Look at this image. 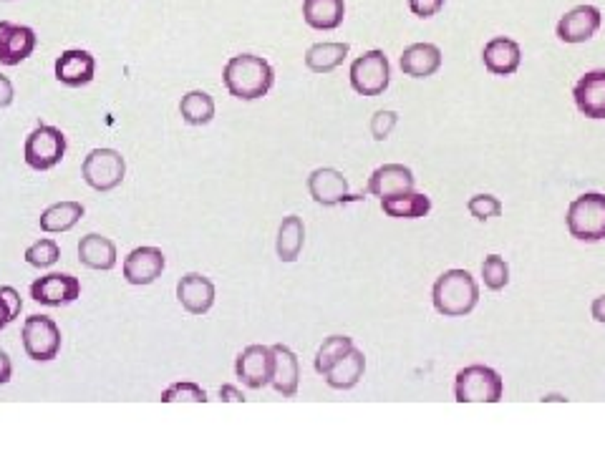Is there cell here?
<instances>
[{
	"label": "cell",
	"instance_id": "1",
	"mask_svg": "<svg viewBox=\"0 0 605 453\" xmlns=\"http://www.w3.org/2000/svg\"><path fill=\"white\" fill-rule=\"evenodd\" d=\"M222 81H225V89L235 99L255 101L268 96V91L273 89L275 71L263 56L240 53V56H232L227 61L225 71H222Z\"/></svg>",
	"mask_w": 605,
	"mask_h": 453
},
{
	"label": "cell",
	"instance_id": "2",
	"mask_svg": "<svg viewBox=\"0 0 605 453\" xmlns=\"http://www.w3.org/2000/svg\"><path fill=\"white\" fill-rule=\"evenodd\" d=\"M434 310L444 318H464L479 302V285L467 270H447L439 275L432 290Z\"/></svg>",
	"mask_w": 605,
	"mask_h": 453
},
{
	"label": "cell",
	"instance_id": "3",
	"mask_svg": "<svg viewBox=\"0 0 605 453\" xmlns=\"http://www.w3.org/2000/svg\"><path fill=\"white\" fill-rule=\"evenodd\" d=\"M505 396V381L490 365H467L457 373L454 398L457 403H500Z\"/></svg>",
	"mask_w": 605,
	"mask_h": 453
},
{
	"label": "cell",
	"instance_id": "4",
	"mask_svg": "<svg viewBox=\"0 0 605 453\" xmlns=\"http://www.w3.org/2000/svg\"><path fill=\"white\" fill-rule=\"evenodd\" d=\"M568 232L580 242L605 240V194L588 192L568 207Z\"/></svg>",
	"mask_w": 605,
	"mask_h": 453
},
{
	"label": "cell",
	"instance_id": "5",
	"mask_svg": "<svg viewBox=\"0 0 605 453\" xmlns=\"http://www.w3.org/2000/svg\"><path fill=\"white\" fill-rule=\"evenodd\" d=\"M66 154V136L56 126H38L28 134L23 144V159L36 172H48L56 167Z\"/></svg>",
	"mask_w": 605,
	"mask_h": 453
},
{
	"label": "cell",
	"instance_id": "6",
	"mask_svg": "<svg viewBox=\"0 0 605 453\" xmlns=\"http://www.w3.org/2000/svg\"><path fill=\"white\" fill-rule=\"evenodd\" d=\"M351 86L361 96H381L391 84V66L384 51L363 53L351 63Z\"/></svg>",
	"mask_w": 605,
	"mask_h": 453
},
{
	"label": "cell",
	"instance_id": "7",
	"mask_svg": "<svg viewBox=\"0 0 605 453\" xmlns=\"http://www.w3.org/2000/svg\"><path fill=\"white\" fill-rule=\"evenodd\" d=\"M81 177L96 192H111L127 177V162L116 149H94L84 159Z\"/></svg>",
	"mask_w": 605,
	"mask_h": 453
},
{
	"label": "cell",
	"instance_id": "8",
	"mask_svg": "<svg viewBox=\"0 0 605 453\" xmlns=\"http://www.w3.org/2000/svg\"><path fill=\"white\" fill-rule=\"evenodd\" d=\"M21 338L28 358L38 360V363L53 360L58 355V350H61V330L46 315H31V318H26Z\"/></svg>",
	"mask_w": 605,
	"mask_h": 453
},
{
	"label": "cell",
	"instance_id": "9",
	"mask_svg": "<svg viewBox=\"0 0 605 453\" xmlns=\"http://www.w3.org/2000/svg\"><path fill=\"white\" fill-rule=\"evenodd\" d=\"M275 370V355L268 345H250L235 360V373L253 391L270 386Z\"/></svg>",
	"mask_w": 605,
	"mask_h": 453
},
{
	"label": "cell",
	"instance_id": "10",
	"mask_svg": "<svg viewBox=\"0 0 605 453\" xmlns=\"http://www.w3.org/2000/svg\"><path fill=\"white\" fill-rule=\"evenodd\" d=\"M81 282L79 277L66 275V272H51L46 277H38L31 285V297L46 308H61L69 302L79 300Z\"/></svg>",
	"mask_w": 605,
	"mask_h": 453
},
{
	"label": "cell",
	"instance_id": "11",
	"mask_svg": "<svg viewBox=\"0 0 605 453\" xmlns=\"http://www.w3.org/2000/svg\"><path fill=\"white\" fill-rule=\"evenodd\" d=\"M600 23H603V13L600 8L595 6H575L573 11L565 13L563 18L558 21V28H555V36L560 38L563 43H585L598 33Z\"/></svg>",
	"mask_w": 605,
	"mask_h": 453
},
{
	"label": "cell",
	"instance_id": "12",
	"mask_svg": "<svg viewBox=\"0 0 605 453\" xmlns=\"http://www.w3.org/2000/svg\"><path fill=\"white\" fill-rule=\"evenodd\" d=\"M38 36L33 28L18 26L11 21H0V63L18 66L36 51Z\"/></svg>",
	"mask_w": 605,
	"mask_h": 453
},
{
	"label": "cell",
	"instance_id": "13",
	"mask_svg": "<svg viewBox=\"0 0 605 453\" xmlns=\"http://www.w3.org/2000/svg\"><path fill=\"white\" fill-rule=\"evenodd\" d=\"M308 192H311L313 202L321 207H338V204L351 202V192H348V182L338 169L321 167L308 177Z\"/></svg>",
	"mask_w": 605,
	"mask_h": 453
},
{
	"label": "cell",
	"instance_id": "14",
	"mask_svg": "<svg viewBox=\"0 0 605 453\" xmlns=\"http://www.w3.org/2000/svg\"><path fill=\"white\" fill-rule=\"evenodd\" d=\"M177 300L190 315H205L215 305V285H212L210 277L190 272L179 280Z\"/></svg>",
	"mask_w": 605,
	"mask_h": 453
},
{
	"label": "cell",
	"instance_id": "15",
	"mask_svg": "<svg viewBox=\"0 0 605 453\" xmlns=\"http://www.w3.org/2000/svg\"><path fill=\"white\" fill-rule=\"evenodd\" d=\"M164 272V255L159 247H137L124 260V280L129 285H152Z\"/></svg>",
	"mask_w": 605,
	"mask_h": 453
},
{
	"label": "cell",
	"instance_id": "16",
	"mask_svg": "<svg viewBox=\"0 0 605 453\" xmlns=\"http://www.w3.org/2000/svg\"><path fill=\"white\" fill-rule=\"evenodd\" d=\"M94 73L96 61L84 48L64 51L56 61V79L64 86H69V89H79V86L91 84V81H94Z\"/></svg>",
	"mask_w": 605,
	"mask_h": 453
},
{
	"label": "cell",
	"instance_id": "17",
	"mask_svg": "<svg viewBox=\"0 0 605 453\" xmlns=\"http://www.w3.org/2000/svg\"><path fill=\"white\" fill-rule=\"evenodd\" d=\"M575 106L588 119H605V68L588 71L573 89Z\"/></svg>",
	"mask_w": 605,
	"mask_h": 453
},
{
	"label": "cell",
	"instance_id": "18",
	"mask_svg": "<svg viewBox=\"0 0 605 453\" xmlns=\"http://www.w3.org/2000/svg\"><path fill=\"white\" fill-rule=\"evenodd\" d=\"M414 187V172H411L409 167H404V164H384V167L376 169L369 179V194H374V197L379 199L414 192Z\"/></svg>",
	"mask_w": 605,
	"mask_h": 453
},
{
	"label": "cell",
	"instance_id": "19",
	"mask_svg": "<svg viewBox=\"0 0 605 453\" xmlns=\"http://www.w3.org/2000/svg\"><path fill=\"white\" fill-rule=\"evenodd\" d=\"M399 66L404 76L411 79H429L442 68V51L434 43H411L404 48L399 58Z\"/></svg>",
	"mask_w": 605,
	"mask_h": 453
},
{
	"label": "cell",
	"instance_id": "20",
	"mask_svg": "<svg viewBox=\"0 0 605 453\" xmlns=\"http://www.w3.org/2000/svg\"><path fill=\"white\" fill-rule=\"evenodd\" d=\"M482 61L484 68H487L492 76H512V73H517V68H520L522 51L520 46H517V41L497 36L484 46Z\"/></svg>",
	"mask_w": 605,
	"mask_h": 453
},
{
	"label": "cell",
	"instance_id": "21",
	"mask_svg": "<svg viewBox=\"0 0 605 453\" xmlns=\"http://www.w3.org/2000/svg\"><path fill=\"white\" fill-rule=\"evenodd\" d=\"M363 370H366V355L353 345L346 355H341V358L323 373V378H326L328 386L336 388V391H348V388L358 386V381L363 378Z\"/></svg>",
	"mask_w": 605,
	"mask_h": 453
},
{
	"label": "cell",
	"instance_id": "22",
	"mask_svg": "<svg viewBox=\"0 0 605 453\" xmlns=\"http://www.w3.org/2000/svg\"><path fill=\"white\" fill-rule=\"evenodd\" d=\"M273 355H275V370L270 386H273L283 398H293L295 393H298V383H300L298 358H295L293 350L283 343L273 345Z\"/></svg>",
	"mask_w": 605,
	"mask_h": 453
},
{
	"label": "cell",
	"instance_id": "23",
	"mask_svg": "<svg viewBox=\"0 0 605 453\" xmlns=\"http://www.w3.org/2000/svg\"><path fill=\"white\" fill-rule=\"evenodd\" d=\"M346 18L343 0H303V21L313 31H336Z\"/></svg>",
	"mask_w": 605,
	"mask_h": 453
},
{
	"label": "cell",
	"instance_id": "24",
	"mask_svg": "<svg viewBox=\"0 0 605 453\" xmlns=\"http://www.w3.org/2000/svg\"><path fill=\"white\" fill-rule=\"evenodd\" d=\"M79 260L89 270H114L116 265V245L109 237L101 235H86L79 242Z\"/></svg>",
	"mask_w": 605,
	"mask_h": 453
},
{
	"label": "cell",
	"instance_id": "25",
	"mask_svg": "<svg viewBox=\"0 0 605 453\" xmlns=\"http://www.w3.org/2000/svg\"><path fill=\"white\" fill-rule=\"evenodd\" d=\"M81 217H84V204L58 202L51 204V207L41 214L38 224H41V230L48 232V235H61V232L74 230L76 224L81 222Z\"/></svg>",
	"mask_w": 605,
	"mask_h": 453
},
{
	"label": "cell",
	"instance_id": "26",
	"mask_svg": "<svg viewBox=\"0 0 605 453\" xmlns=\"http://www.w3.org/2000/svg\"><path fill=\"white\" fill-rule=\"evenodd\" d=\"M303 245H306V224L298 214H290V217L283 219L278 230V245H275V252H278L280 262H295L303 252Z\"/></svg>",
	"mask_w": 605,
	"mask_h": 453
},
{
	"label": "cell",
	"instance_id": "27",
	"mask_svg": "<svg viewBox=\"0 0 605 453\" xmlns=\"http://www.w3.org/2000/svg\"><path fill=\"white\" fill-rule=\"evenodd\" d=\"M381 209L384 214L394 219H421L427 217L429 209H432V199L427 194L419 192H406V194H396V197H386L381 199Z\"/></svg>",
	"mask_w": 605,
	"mask_h": 453
},
{
	"label": "cell",
	"instance_id": "28",
	"mask_svg": "<svg viewBox=\"0 0 605 453\" xmlns=\"http://www.w3.org/2000/svg\"><path fill=\"white\" fill-rule=\"evenodd\" d=\"M348 51H351L348 43H336V41L313 43V46L306 51V66L311 68L313 73H331L346 61Z\"/></svg>",
	"mask_w": 605,
	"mask_h": 453
},
{
	"label": "cell",
	"instance_id": "29",
	"mask_svg": "<svg viewBox=\"0 0 605 453\" xmlns=\"http://www.w3.org/2000/svg\"><path fill=\"white\" fill-rule=\"evenodd\" d=\"M179 114L192 126L210 124L212 116H215V99L207 91H190V94L182 96V101H179Z\"/></svg>",
	"mask_w": 605,
	"mask_h": 453
},
{
	"label": "cell",
	"instance_id": "30",
	"mask_svg": "<svg viewBox=\"0 0 605 453\" xmlns=\"http://www.w3.org/2000/svg\"><path fill=\"white\" fill-rule=\"evenodd\" d=\"M353 348V340L348 335H331V338L323 340V345L316 353V370L318 373H326L333 363H336L341 355H346Z\"/></svg>",
	"mask_w": 605,
	"mask_h": 453
},
{
	"label": "cell",
	"instance_id": "31",
	"mask_svg": "<svg viewBox=\"0 0 605 453\" xmlns=\"http://www.w3.org/2000/svg\"><path fill=\"white\" fill-rule=\"evenodd\" d=\"M482 277H484V285L490 287L492 292H500L505 290L507 282H510V267H507V262L502 260L500 255L484 257Z\"/></svg>",
	"mask_w": 605,
	"mask_h": 453
},
{
	"label": "cell",
	"instance_id": "32",
	"mask_svg": "<svg viewBox=\"0 0 605 453\" xmlns=\"http://www.w3.org/2000/svg\"><path fill=\"white\" fill-rule=\"evenodd\" d=\"M205 388H200L197 383H172L169 388L162 391V403H207Z\"/></svg>",
	"mask_w": 605,
	"mask_h": 453
},
{
	"label": "cell",
	"instance_id": "33",
	"mask_svg": "<svg viewBox=\"0 0 605 453\" xmlns=\"http://www.w3.org/2000/svg\"><path fill=\"white\" fill-rule=\"evenodd\" d=\"M58 257H61V250H58V245L53 240H38L36 245H31L26 250V262L31 267H38V270L53 267L58 262Z\"/></svg>",
	"mask_w": 605,
	"mask_h": 453
},
{
	"label": "cell",
	"instance_id": "34",
	"mask_svg": "<svg viewBox=\"0 0 605 453\" xmlns=\"http://www.w3.org/2000/svg\"><path fill=\"white\" fill-rule=\"evenodd\" d=\"M467 209L474 219L487 222V219L492 217H500L502 202L497 197H492V194H474V197L467 202Z\"/></svg>",
	"mask_w": 605,
	"mask_h": 453
},
{
	"label": "cell",
	"instance_id": "35",
	"mask_svg": "<svg viewBox=\"0 0 605 453\" xmlns=\"http://www.w3.org/2000/svg\"><path fill=\"white\" fill-rule=\"evenodd\" d=\"M396 121H399L396 111H389V109L376 111L374 119H371V134H374V139L376 141L389 139V134H391V131H394Z\"/></svg>",
	"mask_w": 605,
	"mask_h": 453
},
{
	"label": "cell",
	"instance_id": "36",
	"mask_svg": "<svg viewBox=\"0 0 605 453\" xmlns=\"http://www.w3.org/2000/svg\"><path fill=\"white\" fill-rule=\"evenodd\" d=\"M444 8V0H409V11L416 18H434Z\"/></svg>",
	"mask_w": 605,
	"mask_h": 453
},
{
	"label": "cell",
	"instance_id": "37",
	"mask_svg": "<svg viewBox=\"0 0 605 453\" xmlns=\"http://www.w3.org/2000/svg\"><path fill=\"white\" fill-rule=\"evenodd\" d=\"M0 295L6 297V302H8V308H11V318L16 320L18 315H21V308H23V300H21V295H18V290L16 287H0Z\"/></svg>",
	"mask_w": 605,
	"mask_h": 453
},
{
	"label": "cell",
	"instance_id": "38",
	"mask_svg": "<svg viewBox=\"0 0 605 453\" xmlns=\"http://www.w3.org/2000/svg\"><path fill=\"white\" fill-rule=\"evenodd\" d=\"M13 96H16V91H13L11 79H6L3 73H0V109H6V106L13 104Z\"/></svg>",
	"mask_w": 605,
	"mask_h": 453
},
{
	"label": "cell",
	"instance_id": "39",
	"mask_svg": "<svg viewBox=\"0 0 605 453\" xmlns=\"http://www.w3.org/2000/svg\"><path fill=\"white\" fill-rule=\"evenodd\" d=\"M11 375H13L11 358H8V355L0 350V386H6V383L11 381Z\"/></svg>",
	"mask_w": 605,
	"mask_h": 453
},
{
	"label": "cell",
	"instance_id": "40",
	"mask_svg": "<svg viewBox=\"0 0 605 453\" xmlns=\"http://www.w3.org/2000/svg\"><path fill=\"white\" fill-rule=\"evenodd\" d=\"M590 315H593L595 323H605V295L595 297L593 305H590Z\"/></svg>",
	"mask_w": 605,
	"mask_h": 453
},
{
	"label": "cell",
	"instance_id": "41",
	"mask_svg": "<svg viewBox=\"0 0 605 453\" xmlns=\"http://www.w3.org/2000/svg\"><path fill=\"white\" fill-rule=\"evenodd\" d=\"M220 398H222V401L245 403V393H242V391H237L235 386H222V388H220Z\"/></svg>",
	"mask_w": 605,
	"mask_h": 453
},
{
	"label": "cell",
	"instance_id": "42",
	"mask_svg": "<svg viewBox=\"0 0 605 453\" xmlns=\"http://www.w3.org/2000/svg\"><path fill=\"white\" fill-rule=\"evenodd\" d=\"M8 323H13V318H11V308H8L6 297L0 295V330L6 328Z\"/></svg>",
	"mask_w": 605,
	"mask_h": 453
}]
</instances>
